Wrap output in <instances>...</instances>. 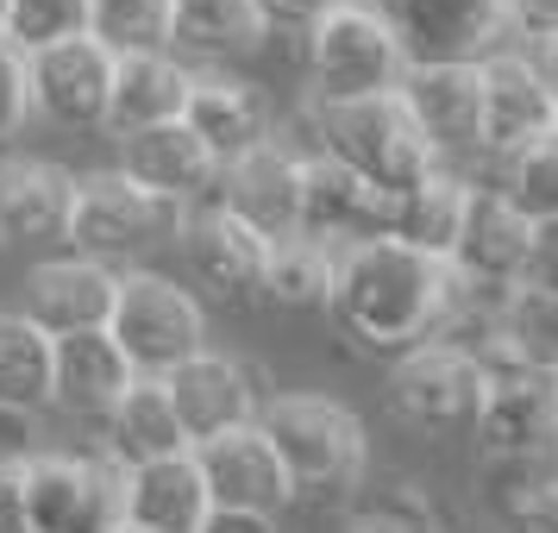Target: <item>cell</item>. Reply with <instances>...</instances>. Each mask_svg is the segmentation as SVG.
<instances>
[{"label": "cell", "mask_w": 558, "mask_h": 533, "mask_svg": "<svg viewBox=\"0 0 558 533\" xmlns=\"http://www.w3.org/2000/svg\"><path fill=\"white\" fill-rule=\"evenodd\" d=\"M389 408L433 439L471 433L483 408V358L439 346V339L408 346V352H396V371H389Z\"/></svg>", "instance_id": "9c48e42d"}, {"label": "cell", "mask_w": 558, "mask_h": 533, "mask_svg": "<svg viewBox=\"0 0 558 533\" xmlns=\"http://www.w3.org/2000/svg\"><path fill=\"white\" fill-rule=\"evenodd\" d=\"M521 282L558 295V220H533L527 232V264H521Z\"/></svg>", "instance_id": "f35d334b"}, {"label": "cell", "mask_w": 558, "mask_h": 533, "mask_svg": "<svg viewBox=\"0 0 558 533\" xmlns=\"http://www.w3.org/2000/svg\"><path fill=\"white\" fill-rule=\"evenodd\" d=\"M502 195L521 207L527 220H558V126L508 157Z\"/></svg>", "instance_id": "e575fe53"}, {"label": "cell", "mask_w": 558, "mask_h": 533, "mask_svg": "<svg viewBox=\"0 0 558 533\" xmlns=\"http://www.w3.org/2000/svg\"><path fill=\"white\" fill-rule=\"evenodd\" d=\"M527 232H533V220L502 195V182H471L464 227H458V245L446 264L464 270V277H483V282H521Z\"/></svg>", "instance_id": "ffe728a7"}, {"label": "cell", "mask_w": 558, "mask_h": 533, "mask_svg": "<svg viewBox=\"0 0 558 533\" xmlns=\"http://www.w3.org/2000/svg\"><path fill=\"white\" fill-rule=\"evenodd\" d=\"M189 452H195V464H202L214 508H257V514H277V508L295 496V483H289L282 458L270 452V439H264L257 421H245V427H232V433H214V439L189 446Z\"/></svg>", "instance_id": "4fadbf2b"}, {"label": "cell", "mask_w": 558, "mask_h": 533, "mask_svg": "<svg viewBox=\"0 0 558 533\" xmlns=\"http://www.w3.org/2000/svg\"><path fill=\"white\" fill-rule=\"evenodd\" d=\"M270 32L257 0H170V45L182 57H245Z\"/></svg>", "instance_id": "4316f807"}, {"label": "cell", "mask_w": 558, "mask_h": 533, "mask_svg": "<svg viewBox=\"0 0 558 533\" xmlns=\"http://www.w3.org/2000/svg\"><path fill=\"white\" fill-rule=\"evenodd\" d=\"M527 63H533V76L546 82V88H553V101H558V32H539V38H533Z\"/></svg>", "instance_id": "7bdbcfd3"}, {"label": "cell", "mask_w": 558, "mask_h": 533, "mask_svg": "<svg viewBox=\"0 0 558 533\" xmlns=\"http://www.w3.org/2000/svg\"><path fill=\"white\" fill-rule=\"evenodd\" d=\"M163 389H170V408H177L189 446L257 421V383H252V371L227 352H207L202 346L195 358H182L177 371L163 377Z\"/></svg>", "instance_id": "5bb4252c"}, {"label": "cell", "mask_w": 558, "mask_h": 533, "mask_svg": "<svg viewBox=\"0 0 558 533\" xmlns=\"http://www.w3.org/2000/svg\"><path fill=\"white\" fill-rule=\"evenodd\" d=\"M489 352H508L521 364H539V371H558V295L533 289V282H514L502 307V332Z\"/></svg>", "instance_id": "d6a6232c"}, {"label": "cell", "mask_w": 558, "mask_h": 533, "mask_svg": "<svg viewBox=\"0 0 558 533\" xmlns=\"http://www.w3.org/2000/svg\"><path fill=\"white\" fill-rule=\"evenodd\" d=\"M483 458H539L558 446V371L521 364L508 352H483V408H477Z\"/></svg>", "instance_id": "ba28073f"}, {"label": "cell", "mask_w": 558, "mask_h": 533, "mask_svg": "<svg viewBox=\"0 0 558 533\" xmlns=\"http://www.w3.org/2000/svg\"><path fill=\"white\" fill-rule=\"evenodd\" d=\"M182 126L214 152V163H232L239 152H252L257 138H264V107H257V95L252 88H239V82L195 76L189 107H182Z\"/></svg>", "instance_id": "f546056e"}, {"label": "cell", "mask_w": 558, "mask_h": 533, "mask_svg": "<svg viewBox=\"0 0 558 533\" xmlns=\"http://www.w3.org/2000/svg\"><path fill=\"white\" fill-rule=\"evenodd\" d=\"M132 377L138 371L126 364V352L113 346L107 327L57 339V408H70L82 421H107V408L132 389Z\"/></svg>", "instance_id": "d4e9b609"}, {"label": "cell", "mask_w": 558, "mask_h": 533, "mask_svg": "<svg viewBox=\"0 0 558 533\" xmlns=\"http://www.w3.org/2000/svg\"><path fill=\"white\" fill-rule=\"evenodd\" d=\"M0 26H7V0H0Z\"/></svg>", "instance_id": "7dc6e473"}, {"label": "cell", "mask_w": 558, "mask_h": 533, "mask_svg": "<svg viewBox=\"0 0 558 533\" xmlns=\"http://www.w3.org/2000/svg\"><path fill=\"white\" fill-rule=\"evenodd\" d=\"M7 45L20 51H51L63 38H82L88 32V0H7Z\"/></svg>", "instance_id": "d590c367"}, {"label": "cell", "mask_w": 558, "mask_h": 533, "mask_svg": "<svg viewBox=\"0 0 558 533\" xmlns=\"http://www.w3.org/2000/svg\"><path fill=\"white\" fill-rule=\"evenodd\" d=\"M195 76L182 70L177 57L163 51H120L113 57V88H107V132H145V126H170L189 107Z\"/></svg>", "instance_id": "7402d4cb"}, {"label": "cell", "mask_w": 558, "mask_h": 533, "mask_svg": "<svg viewBox=\"0 0 558 533\" xmlns=\"http://www.w3.org/2000/svg\"><path fill=\"white\" fill-rule=\"evenodd\" d=\"M26 76H32V113H45L51 126H70V132L107 126L113 51H107L95 32L63 38V45H51V51H32Z\"/></svg>", "instance_id": "30bf717a"}, {"label": "cell", "mask_w": 558, "mask_h": 533, "mask_svg": "<svg viewBox=\"0 0 558 533\" xmlns=\"http://www.w3.org/2000/svg\"><path fill=\"white\" fill-rule=\"evenodd\" d=\"M182 257L189 270L207 282V295L220 302H245V295H264V257H270V239L252 232L232 207H195L182 214Z\"/></svg>", "instance_id": "7c38bea8"}, {"label": "cell", "mask_w": 558, "mask_h": 533, "mask_svg": "<svg viewBox=\"0 0 558 533\" xmlns=\"http://www.w3.org/2000/svg\"><path fill=\"white\" fill-rule=\"evenodd\" d=\"M189 452V433H182L177 408L163 377H132V389L107 408V458L132 471V464H151V458Z\"/></svg>", "instance_id": "484cf974"}, {"label": "cell", "mask_w": 558, "mask_h": 533, "mask_svg": "<svg viewBox=\"0 0 558 533\" xmlns=\"http://www.w3.org/2000/svg\"><path fill=\"white\" fill-rule=\"evenodd\" d=\"M88 32L107 51H163L170 45V0H88Z\"/></svg>", "instance_id": "836d02e7"}, {"label": "cell", "mask_w": 558, "mask_h": 533, "mask_svg": "<svg viewBox=\"0 0 558 533\" xmlns=\"http://www.w3.org/2000/svg\"><path fill=\"white\" fill-rule=\"evenodd\" d=\"M345 533H408V528H396V521H383V514H371V508H364Z\"/></svg>", "instance_id": "f6af8a7d"}, {"label": "cell", "mask_w": 558, "mask_h": 533, "mask_svg": "<svg viewBox=\"0 0 558 533\" xmlns=\"http://www.w3.org/2000/svg\"><path fill=\"white\" fill-rule=\"evenodd\" d=\"M483 70V132L477 145L496 157H514L521 145H533V138H546V132L558 126V101L553 88L533 76L527 57L514 51H489L477 63Z\"/></svg>", "instance_id": "e0dca14e"}, {"label": "cell", "mask_w": 558, "mask_h": 533, "mask_svg": "<svg viewBox=\"0 0 558 533\" xmlns=\"http://www.w3.org/2000/svg\"><path fill=\"white\" fill-rule=\"evenodd\" d=\"M113 295H120V270L101 264V257H82V252L51 257V264H38L26 277V314L51 332V339L107 327Z\"/></svg>", "instance_id": "ac0fdd59"}, {"label": "cell", "mask_w": 558, "mask_h": 533, "mask_svg": "<svg viewBox=\"0 0 558 533\" xmlns=\"http://www.w3.org/2000/svg\"><path fill=\"white\" fill-rule=\"evenodd\" d=\"M320 132H327V157L383 189V195H408L414 182L439 177V152L421 132L414 107L402 88L383 95H352V101H320Z\"/></svg>", "instance_id": "7a4b0ae2"}, {"label": "cell", "mask_w": 558, "mask_h": 533, "mask_svg": "<svg viewBox=\"0 0 558 533\" xmlns=\"http://www.w3.org/2000/svg\"><path fill=\"white\" fill-rule=\"evenodd\" d=\"M508 13L533 32H558V0H508Z\"/></svg>", "instance_id": "ee69618b"}, {"label": "cell", "mask_w": 558, "mask_h": 533, "mask_svg": "<svg viewBox=\"0 0 558 533\" xmlns=\"http://www.w3.org/2000/svg\"><path fill=\"white\" fill-rule=\"evenodd\" d=\"M332 277H339V252L307 239V232H289V239H270V257H264V295L282 307H327L332 302Z\"/></svg>", "instance_id": "1f68e13d"}, {"label": "cell", "mask_w": 558, "mask_h": 533, "mask_svg": "<svg viewBox=\"0 0 558 533\" xmlns=\"http://www.w3.org/2000/svg\"><path fill=\"white\" fill-rule=\"evenodd\" d=\"M257 7H264V20H270V26H314L332 0H257Z\"/></svg>", "instance_id": "b9f144b4"}, {"label": "cell", "mask_w": 558, "mask_h": 533, "mask_svg": "<svg viewBox=\"0 0 558 533\" xmlns=\"http://www.w3.org/2000/svg\"><path fill=\"white\" fill-rule=\"evenodd\" d=\"M508 0H396L408 63H483L508 32Z\"/></svg>", "instance_id": "8fae6325"}, {"label": "cell", "mask_w": 558, "mask_h": 533, "mask_svg": "<svg viewBox=\"0 0 558 533\" xmlns=\"http://www.w3.org/2000/svg\"><path fill=\"white\" fill-rule=\"evenodd\" d=\"M489 502L502 514L508 533H558V483H553V452L539 458H483Z\"/></svg>", "instance_id": "4dcf8cb0"}, {"label": "cell", "mask_w": 558, "mask_h": 533, "mask_svg": "<svg viewBox=\"0 0 558 533\" xmlns=\"http://www.w3.org/2000/svg\"><path fill=\"white\" fill-rule=\"evenodd\" d=\"M70 207H76L70 170H57L45 157H7L0 163V239H20V245L63 239Z\"/></svg>", "instance_id": "603a6c76"}, {"label": "cell", "mask_w": 558, "mask_h": 533, "mask_svg": "<svg viewBox=\"0 0 558 533\" xmlns=\"http://www.w3.org/2000/svg\"><path fill=\"white\" fill-rule=\"evenodd\" d=\"M120 170L132 182H145L157 195H170V202H202L207 182H220V163L207 152L195 132L170 120V126H145V132H126L120 138Z\"/></svg>", "instance_id": "cb8c5ba5"}, {"label": "cell", "mask_w": 558, "mask_h": 533, "mask_svg": "<svg viewBox=\"0 0 558 533\" xmlns=\"http://www.w3.org/2000/svg\"><path fill=\"white\" fill-rule=\"evenodd\" d=\"M402 101L414 107L433 152H464L483 132V70L477 63H408Z\"/></svg>", "instance_id": "44dd1931"}, {"label": "cell", "mask_w": 558, "mask_h": 533, "mask_svg": "<svg viewBox=\"0 0 558 533\" xmlns=\"http://www.w3.org/2000/svg\"><path fill=\"white\" fill-rule=\"evenodd\" d=\"M553 483H558V452H553Z\"/></svg>", "instance_id": "c3c4849f"}, {"label": "cell", "mask_w": 558, "mask_h": 533, "mask_svg": "<svg viewBox=\"0 0 558 533\" xmlns=\"http://www.w3.org/2000/svg\"><path fill=\"white\" fill-rule=\"evenodd\" d=\"M182 214H189L182 202L132 182L126 170H95V177H76V207H70V232L63 239L82 257L126 264V257H145L151 245L177 239Z\"/></svg>", "instance_id": "5b68a950"}, {"label": "cell", "mask_w": 558, "mask_h": 533, "mask_svg": "<svg viewBox=\"0 0 558 533\" xmlns=\"http://www.w3.org/2000/svg\"><path fill=\"white\" fill-rule=\"evenodd\" d=\"M220 207H232L264 239L302 232V157H289L282 145L257 138L252 152L220 163Z\"/></svg>", "instance_id": "9a60e30c"}, {"label": "cell", "mask_w": 558, "mask_h": 533, "mask_svg": "<svg viewBox=\"0 0 558 533\" xmlns=\"http://www.w3.org/2000/svg\"><path fill=\"white\" fill-rule=\"evenodd\" d=\"M464 202H471V182L439 170V177L414 182L408 195H389V232L383 239H402V245L427 257H452L458 227H464Z\"/></svg>", "instance_id": "f1b7e54d"}, {"label": "cell", "mask_w": 558, "mask_h": 533, "mask_svg": "<svg viewBox=\"0 0 558 533\" xmlns=\"http://www.w3.org/2000/svg\"><path fill=\"white\" fill-rule=\"evenodd\" d=\"M202 533H277V514H257V508H207Z\"/></svg>", "instance_id": "60d3db41"}, {"label": "cell", "mask_w": 558, "mask_h": 533, "mask_svg": "<svg viewBox=\"0 0 558 533\" xmlns=\"http://www.w3.org/2000/svg\"><path fill=\"white\" fill-rule=\"evenodd\" d=\"M38 452H45L38 414H26V408H0V471H26Z\"/></svg>", "instance_id": "74e56055"}, {"label": "cell", "mask_w": 558, "mask_h": 533, "mask_svg": "<svg viewBox=\"0 0 558 533\" xmlns=\"http://www.w3.org/2000/svg\"><path fill=\"white\" fill-rule=\"evenodd\" d=\"M307 63H314V88L320 101H352V95H383L402 88L408 51L396 26L357 7V0H332L327 13L307 26Z\"/></svg>", "instance_id": "52a82bcc"}, {"label": "cell", "mask_w": 558, "mask_h": 533, "mask_svg": "<svg viewBox=\"0 0 558 533\" xmlns=\"http://www.w3.org/2000/svg\"><path fill=\"white\" fill-rule=\"evenodd\" d=\"M113 533H151V528H126V521H120V528H113Z\"/></svg>", "instance_id": "bcb514c9"}, {"label": "cell", "mask_w": 558, "mask_h": 533, "mask_svg": "<svg viewBox=\"0 0 558 533\" xmlns=\"http://www.w3.org/2000/svg\"><path fill=\"white\" fill-rule=\"evenodd\" d=\"M302 232L332 245V252L383 239L389 232V195L371 189L357 170H345L339 157H314V163H302Z\"/></svg>", "instance_id": "2e32d148"}, {"label": "cell", "mask_w": 558, "mask_h": 533, "mask_svg": "<svg viewBox=\"0 0 558 533\" xmlns=\"http://www.w3.org/2000/svg\"><path fill=\"white\" fill-rule=\"evenodd\" d=\"M207 508V477L195 452H170L151 464H132L120 477V521L126 528H151V533H202Z\"/></svg>", "instance_id": "d6986e66"}, {"label": "cell", "mask_w": 558, "mask_h": 533, "mask_svg": "<svg viewBox=\"0 0 558 533\" xmlns=\"http://www.w3.org/2000/svg\"><path fill=\"white\" fill-rule=\"evenodd\" d=\"M120 464L82 452H38L13 489V533H113L120 528Z\"/></svg>", "instance_id": "277c9868"}, {"label": "cell", "mask_w": 558, "mask_h": 533, "mask_svg": "<svg viewBox=\"0 0 558 533\" xmlns=\"http://www.w3.org/2000/svg\"><path fill=\"white\" fill-rule=\"evenodd\" d=\"M107 332L138 377H170L182 358H195L207 346V314L182 282L157 277V270H126Z\"/></svg>", "instance_id": "8992f818"}, {"label": "cell", "mask_w": 558, "mask_h": 533, "mask_svg": "<svg viewBox=\"0 0 558 533\" xmlns=\"http://www.w3.org/2000/svg\"><path fill=\"white\" fill-rule=\"evenodd\" d=\"M371 514H383V521H396V528L408 533H439V514H433V502L408 483V489H389L383 502H371Z\"/></svg>", "instance_id": "ab89813d"}, {"label": "cell", "mask_w": 558, "mask_h": 533, "mask_svg": "<svg viewBox=\"0 0 558 533\" xmlns=\"http://www.w3.org/2000/svg\"><path fill=\"white\" fill-rule=\"evenodd\" d=\"M257 427L270 439V452L282 458V471L302 489H345V483L364 477V427L345 402L332 396H307V389H289V396H270L257 408Z\"/></svg>", "instance_id": "3957f363"}, {"label": "cell", "mask_w": 558, "mask_h": 533, "mask_svg": "<svg viewBox=\"0 0 558 533\" xmlns=\"http://www.w3.org/2000/svg\"><path fill=\"white\" fill-rule=\"evenodd\" d=\"M26 113H32L26 51H20V45H7V32H0V138H13V132L26 126Z\"/></svg>", "instance_id": "8d00e7d4"}, {"label": "cell", "mask_w": 558, "mask_h": 533, "mask_svg": "<svg viewBox=\"0 0 558 533\" xmlns=\"http://www.w3.org/2000/svg\"><path fill=\"white\" fill-rule=\"evenodd\" d=\"M0 408H26V414L57 408V339L26 307L20 314L0 307Z\"/></svg>", "instance_id": "83f0119b"}, {"label": "cell", "mask_w": 558, "mask_h": 533, "mask_svg": "<svg viewBox=\"0 0 558 533\" xmlns=\"http://www.w3.org/2000/svg\"><path fill=\"white\" fill-rule=\"evenodd\" d=\"M446 257H427L402 245V239H364L339 252V277H332V314L371 352H408L421 346L433 327V307L446 289Z\"/></svg>", "instance_id": "6da1fadb"}, {"label": "cell", "mask_w": 558, "mask_h": 533, "mask_svg": "<svg viewBox=\"0 0 558 533\" xmlns=\"http://www.w3.org/2000/svg\"><path fill=\"white\" fill-rule=\"evenodd\" d=\"M553 452H558V446H553Z\"/></svg>", "instance_id": "681fc988"}]
</instances>
